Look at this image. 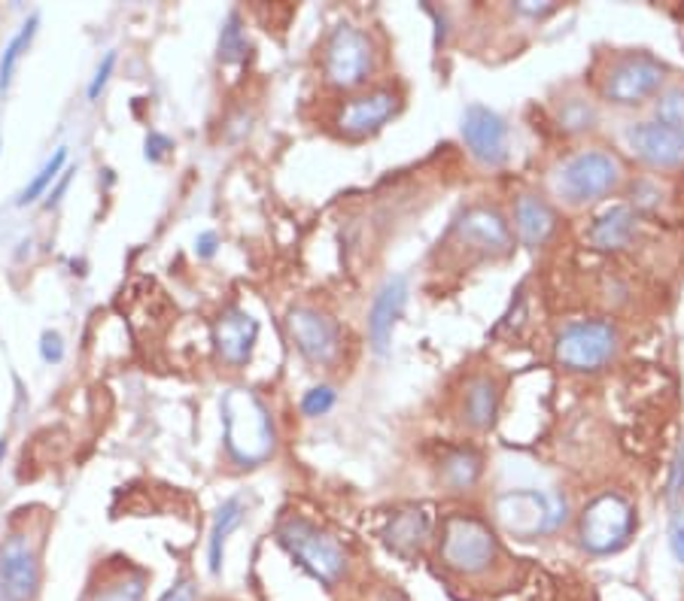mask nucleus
Segmentation results:
<instances>
[{
  "label": "nucleus",
  "mask_w": 684,
  "mask_h": 601,
  "mask_svg": "<svg viewBox=\"0 0 684 601\" xmlns=\"http://www.w3.org/2000/svg\"><path fill=\"white\" fill-rule=\"evenodd\" d=\"M673 553L678 562H684V525L675 523L673 529Z\"/></svg>",
  "instance_id": "37"
},
{
  "label": "nucleus",
  "mask_w": 684,
  "mask_h": 601,
  "mask_svg": "<svg viewBox=\"0 0 684 601\" xmlns=\"http://www.w3.org/2000/svg\"><path fill=\"white\" fill-rule=\"evenodd\" d=\"M621 179H624V165L615 152L584 149L563 161L560 174L554 179V189L569 207H582V204L612 195L621 186Z\"/></svg>",
  "instance_id": "6"
},
{
  "label": "nucleus",
  "mask_w": 684,
  "mask_h": 601,
  "mask_svg": "<svg viewBox=\"0 0 684 601\" xmlns=\"http://www.w3.org/2000/svg\"><path fill=\"white\" fill-rule=\"evenodd\" d=\"M286 334L311 365L329 367L335 365L338 356H341V344H344L341 325L329 313L316 311V307H307V304L292 307L286 313Z\"/></svg>",
  "instance_id": "10"
},
{
  "label": "nucleus",
  "mask_w": 684,
  "mask_h": 601,
  "mask_svg": "<svg viewBox=\"0 0 684 601\" xmlns=\"http://www.w3.org/2000/svg\"><path fill=\"white\" fill-rule=\"evenodd\" d=\"M499 398H502V392H499V383H496L490 374H475V377H469L466 390H462L460 404L462 423L475 428V432L490 428L496 413H499Z\"/></svg>",
  "instance_id": "18"
},
{
  "label": "nucleus",
  "mask_w": 684,
  "mask_h": 601,
  "mask_svg": "<svg viewBox=\"0 0 684 601\" xmlns=\"http://www.w3.org/2000/svg\"><path fill=\"white\" fill-rule=\"evenodd\" d=\"M250 56V37L247 24H244V16L237 10H232L225 16L223 28H219V40H216V58L223 65H241L247 61Z\"/></svg>",
  "instance_id": "24"
},
{
  "label": "nucleus",
  "mask_w": 684,
  "mask_h": 601,
  "mask_svg": "<svg viewBox=\"0 0 684 601\" xmlns=\"http://www.w3.org/2000/svg\"><path fill=\"white\" fill-rule=\"evenodd\" d=\"M258 341V323L241 307H228L219 313L214 325V344L216 353L225 365L244 367L253 358V346Z\"/></svg>",
  "instance_id": "15"
},
{
  "label": "nucleus",
  "mask_w": 684,
  "mask_h": 601,
  "mask_svg": "<svg viewBox=\"0 0 684 601\" xmlns=\"http://www.w3.org/2000/svg\"><path fill=\"white\" fill-rule=\"evenodd\" d=\"M621 334L606 319H578L569 323L554 341V358L566 371H599L617 353Z\"/></svg>",
  "instance_id": "8"
},
{
  "label": "nucleus",
  "mask_w": 684,
  "mask_h": 601,
  "mask_svg": "<svg viewBox=\"0 0 684 601\" xmlns=\"http://www.w3.org/2000/svg\"><path fill=\"white\" fill-rule=\"evenodd\" d=\"M113 70H116V52H107L101 65H98V70H95V77H91L89 91H86V95H89V100L101 98V91L107 89V82H110Z\"/></svg>",
  "instance_id": "30"
},
{
  "label": "nucleus",
  "mask_w": 684,
  "mask_h": 601,
  "mask_svg": "<svg viewBox=\"0 0 684 601\" xmlns=\"http://www.w3.org/2000/svg\"><path fill=\"white\" fill-rule=\"evenodd\" d=\"M462 144L475 161L487 167H499L508 161V125L499 112L483 104H469L462 112Z\"/></svg>",
  "instance_id": "13"
},
{
  "label": "nucleus",
  "mask_w": 684,
  "mask_h": 601,
  "mask_svg": "<svg viewBox=\"0 0 684 601\" xmlns=\"http://www.w3.org/2000/svg\"><path fill=\"white\" fill-rule=\"evenodd\" d=\"M515 10L527 12V16H548V12H554L557 7H554V3H539V7H536V3H517Z\"/></svg>",
  "instance_id": "36"
},
{
  "label": "nucleus",
  "mask_w": 684,
  "mask_h": 601,
  "mask_svg": "<svg viewBox=\"0 0 684 601\" xmlns=\"http://www.w3.org/2000/svg\"><path fill=\"white\" fill-rule=\"evenodd\" d=\"M633 529H636L633 504L617 492H603L584 508L578 520V544L590 556H608L627 544Z\"/></svg>",
  "instance_id": "7"
},
{
  "label": "nucleus",
  "mask_w": 684,
  "mask_h": 601,
  "mask_svg": "<svg viewBox=\"0 0 684 601\" xmlns=\"http://www.w3.org/2000/svg\"><path fill=\"white\" fill-rule=\"evenodd\" d=\"M74 174H77V167H68V170H65V174H61V179H58L56 186H52V189H49V198L43 200V204H46V207H49V210H52V207H56L58 200L65 198V191H68L70 179H74Z\"/></svg>",
  "instance_id": "35"
},
{
  "label": "nucleus",
  "mask_w": 684,
  "mask_h": 601,
  "mask_svg": "<svg viewBox=\"0 0 684 601\" xmlns=\"http://www.w3.org/2000/svg\"><path fill=\"white\" fill-rule=\"evenodd\" d=\"M453 240L462 249L469 253H478L483 258H502L511 253L515 246V237H511V228L505 223V216L494 207H469L462 213L460 219L453 223Z\"/></svg>",
  "instance_id": "12"
},
{
  "label": "nucleus",
  "mask_w": 684,
  "mask_h": 601,
  "mask_svg": "<svg viewBox=\"0 0 684 601\" xmlns=\"http://www.w3.org/2000/svg\"><path fill=\"white\" fill-rule=\"evenodd\" d=\"M277 541L290 553L299 565L320 580L323 587H338L341 580L348 578L350 571V556L344 544L338 541L335 534H329L304 516H286L277 525Z\"/></svg>",
  "instance_id": "2"
},
{
  "label": "nucleus",
  "mask_w": 684,
  "mask_h": 601,
  "mask_svg": "<svg viewBox=\"0 0 684 601\" xmlns=\"http://www.w3.org/2000/svg\"><path fill=\"white\" fill-rule=\"evenodd\" d=\"M404 304H408V279L404 277L387 279L381 292L371 300L369 341L378 356H387L390 341H393V328L399 323V316H402Z\"/></svg>",
  "instance_id": "16"
},
{
  "label": "nucleus",
  "mask_w": 684,
  "mask_h": 601,
  "mask_svg": "<svg viewBox=\"0 0 684 601\" xmlns=\"http://www.w3.org/2000/svg\"><path fill=\"white\" fill-rule=\"evenodd\" d=\"M170 149H174V140L170 137H165V134L158 131H149L146 134V161H153V165H158L162 158L168 156Z\"/></svg>",
  "instance_id": "32"
},
{
  "label": "nucleus",
  "mask_w": 684,
  "mask_h": 601,
  "mask_svg": "<svg viewBox=\"0 0 684 601\" xmlns=\"http://www.w3.org/2000/svg\"><path fill=\"white\" fill-rule=\"evenodd\" d=\"M657 122L684 128V86L663 91L661 100H657Z\"/></svg>",
  "instance_id": "28"
},
{
  "label": "nucleus",
  "mask_w": 684,
  "mask_h": 601,
  "mask_svg": "<svg viewBox=\"0 0 684 601\" xmlns=\"http://www.w3.org/2000/svg\"><path fill=\"white\" fill-rule=\"evenodd\" d=\"M438 556H441V565L460 578H481L490 568H496V559L502 556V546L483 520L469 516V513H453L441 529Z\"/></svg>",
  "instance_id": "3"
},
{
  "label": "nucleus",
  "mask_w": 684,
  "mask_h": 601,
  "mask_svg": "<svg viewBox=\"0 0 684 601\" xmlns=\"http://www.w3.org/2000/svg\"><path fill=\"white\" fill-rule=\"evenodd\" d=\"M378 70V49L369 33L353 22H338L323 46L325 86L341 91H356L369 86Z\"/></svg>",
  "instance_id": "5"
},
{
  "label": "nucleus",
  "mask_w": 684,
  "mask_h": 601,
  "mask_svg": "<svg viewBox=\"0 0 684 601\" xmlns=\"http://www.w3.org/2000/svg\"><path fill=\"white\" fill-rule=\"evenodd\" d=\"M149 574L137 565H110L101 571V580H91L82 601H144Z\"/></svg>",
  "instance_id": "17"
},
{
  "label": "nucleus",
  "mask_w": 684,
  "mask_h": 601,
  "mask_svg": "<svg viewBox=\"0 0 684 601\" xmlns=\"http://www.w3.org/2000/svg\"><path fill=\"white\" fill-rule=\"evenodd\" d=\"M216 253H219V234L216 231L198 234V240H195V256L207 262V258H214Z\"/></svg>",
  "instance_id": "34"
},
{
  "label": "nucleus",
  "mask_w": 684,
  "mask_h": 601,
  "mask_svg": "<svg viewBox=\"0 0 684 601\" xmlns=\"http://www.w3.org/2000/svg\"><path fill=\"white\" fill-rule=\"evenodd\" d=\"M633 152L651 167H682L684 165V128L663 122H642L627 134Z\"/></svg>",
  "instance_id": "14"
},
{
  "label": "nucleus",
  "mask_w": 684,
  "mask_h": 601,
  "mask_svg": "<svg viewBox=\"0 0 684 601\" xmlns=\"http://www.w3.org/2000/svg\"><path fill=\"white\" fill-rule=\"evenodd\" d=\"M158 601H198V583L192 578L177 580V583H174V587H170Z\"/></svg>",
  "instance_id": "33"
},
{
  "label": "nucleus",
  "mask_w": 684,
  "mask_h": 601,
  "mask_svg": "<svg viewBox=\"0 0 684 601\" xmlns=\"http://www.w3.org/2000/svg\"><path fill=\"white\" fill-rule=\"evenodd\" d=\"M383 538H387V544L393 546L395 553L411 556L414 550H420V546L427 544L429 516L423 511H414V508H411V511L395 513L393 520H390V525H387Z\"/></svg>",
  "instance_id": "23"
},
{
  "label": "nucleus",
  "mask_w": 684,
  "mask_h": 601,
  "mask_svg": "<svg viewBox=\"0 0 684 601\" xmlns=\"http://www.w3.org/2000/svg\"><path fill=\"white\" fill-rule=\"evenodd\" d=\"M636 228H639V216L629 210V207H612L606 210L590 228V240L599 249H624V246L633 244L636 237Z\"/></svg>",
  "instance_id": "21"
},
{
  "label": "nucleus",
  "mask_w": 684,
  "mask_h": 601,
  "mask_svg": "<svg viewBox=\"0 0 684 601\" xmlns=\"http://www.w3.org/2000/svg\"><path fill=\"white\" fill-rule=\"evenodd\" d=\"M225 453L237 467L265 465L277 453V428L265 401L247 386H232L219 401Z\"/></svg>",
  "instance_id": "1"
},
{
  "label": "nucleus",
  "mask_w": 684,
  "mask_h": 601,
  "mask_svg": "<svg viewBox=\"0 0 684 601\" xmlns=\"http://www.w3.org/2000/svg\"><path fill=\"white\" fill-rule=\"evenodd\" d=\"M557 122L566 134H584L594 131L596 122H599V112L590 100L584 98H569L563 100L560 112H557Z\"/></svg>",
  "instance_id": "27"
},
{
  "label": "nucleus",
  "mask_w": 684,
  "mask_h": 601,
  "mask_svg": "<svg viewBox=\"0 0 684 601\" xmlns=\"http://www.w3.org/2000/svg\"><path fill=\"white\" fill-rule=\"evenodd\" d=\"M441 483L450 492H469L483 474V456L475 446H453L438 462Z\"/></svg>",
  "instance_id": "20"
},
{
  "label": "nucleus",
  "mask_w": 684,
  "mask_h": 601,
  "mask_svg": "<svg viewBox=\"0 0 684 601\" xmlns=\"http://www.w3.org/2000/svg\"><path fill=\"white\" fill-rule=\"evenodd\" d=\"M65 170H68V146H58L56 152H52V158H46V165L37 170L35 179L22 189V195H19V207H28V204H35V200L43 198L46 191L52 189V183L61 179Z\"/></svg>",
  "instance_id": "26"
},
{
  "label": "nucleus",
  "mask_w": 684,
  "mask_h": 601,
  "mask_svg": "<svg viewBox=\"0 0 684 601\" xmlns=\"http://www.w3.org/2000/svg\"><path fill=\"white\" fill-rule=\"evenodd\" d=\"M37 24H40V16H31V19L19 28V33L12 37L10 46L3 49V56H0V95L10 91L12 77H16V70H19V61H22L25 52H28L31 43H35Z\"/></svg>",
  "instance_id": "25"
},
{
  "label": "nucleus",
  "mask_w": 684,
  "mask_h": 601,
  "mask_svg": "<svg viewBox=\"0 0 684 601\" xmlns=\"http://www.w3.org/2000/svg\"><path fill=\"white\" fill-rule=\"evenodd\" d=\"M244 501L228 499L219 504V511L214 516V529H211V538H207V562H211V574H219L225 562V544H228V534L235 532L237 525L244 523Z\"/></svg>",
  "instance_id": "22"
},
{
  "label": "nucleus",
  "mask_w": 684,
  "mask_h": 601,
  "mask_svg": "<svg viewBox=\"0 0 684 601\" xmlns=\"http://www.w3.org/2000/svg\"><path fill=\"white\" fill-rule=\"evenodd\" d=\"M338 401V392L332 390V386H314V390H307L302 395V413L304 416H311V420H316V416H325V413L335 407Z\"/></svg>",
  "instance_id": "29"
},
{
  "label": "nucleus",
  "mask_w": 684,
  "mask_h": 601,
  "mask_svg": "<svg viewBox=\"0 0 684 601\" xmlns=\"http://www.w3.org/2000/svg\"><path fill=\"white\" fill-rule=\"evenodd\" d=\"M399 110H402V91L378 86L344 100L341 110L335 112V128L350 140H365L381 131L390 119H395Z\"/></svg>",
  "instance_id": "11"
},
{
  "label": "nucleus",
  "mask_w": 684,
  "mask_h": 601,
  "mask_svg": "<svg viewBox=\"0 0 684 601\" xmlns=\"http://www.w3.org/2000/svg\"><path fill=\"white\" fill-rule=\"evenodd\" d=\"M40 358H43L46 365L65 362V341H61V334L43 332V337H40Z\"/></svg>",
  "instance_id": "31"
},
{
  "label": "nucleus",
  "mask_w": 684,
  "mask_h": 601,
  "mask_svg": "<svg viewBox=\"0 0 684 601\" xmlns=\"http://www.w3.org/2000/svg\"><path fill=\"white\" fill-rule=\"evenodd\" d=\"M3 456H7V441H0V465H3Z\"/></svg>",
  "instance_id": "38"
},
{
  "label": "nucleus",
  "mask_w": 684,
  "mask_h": 601,
  "mask_svg": "<svg viewBox=\"0 0 684 601\" xmlns=\"http://www.w3.org/2000/svg\"><path fill=\"white\" fill-rule=\"evenodd\" d=\"M557 228V213L545 198L520 195L515 200V231L527 246L548 244V237Z\"/></svg>",
  "instance_id": "19"
},
{
  "label": "nucleus",
  "mask_w": 684,
  "mask_h": 601,
  "mask_svg": "<svg viewBox=\"0 0 684 601\" xmlns=\"http://www.w3.org/2000/svg\"><path fill=\"white\" fill-rule=\"evenodd\" d=\"M666 79V65L651 52H612L599 67L596 89L599 98L617 107H636L657 95Z\"/></svg>",
  "instance_id": "4"
},
{
  "label": "nucleus",
  "mask_w": 684,
  "mask_h": 601,
  "mask_svg": "<svg viewBox=\"0 0 684 601\" xmlns=\"http://www.w3.org/2000/svg\"><path fill=\"white\" fill-rule=\"evenodd\" d=\"M43 580L40 544L31 532H10L0 544V601H35Z\"/></svg>",
  "instance_id": "9"
}]
</instances>
